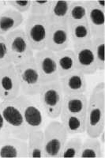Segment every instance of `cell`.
<instances>
[{"label": "cell", "instance_id": "6da1fadb", "mask_svg": "<svg viewBox=\"0 0 105 158\" xmlns=\"http://www.w3.org/2000/svg\"><path fill=\"white\" fill-rule=\"evenodd\" d=\"M105 128V85H96L88 98L86 129L88 137L99 138Z\"/></svg>", "mask_w": 105, "mask_h": 158}, {"label": "cell", "instance_id": "7a4b0ae2", "mask_svg": "<svg viewBox=\"0 0 105 158\" xmlns=\"http://www.w3.org/2000/svg\"><path fill=\"white\" fill-rule=\"evenodd\" d=\"M15 101L22 111L29 131L44 130L48 116L40 101L39 94L34 96L20 94Z\"/></svg>", "mask_w": 105, "mask_h": 158}, {"label": "cell", "instance_id": "3957f363", "mask_svg": "<svg viewBox=\"0 0 105 158\" xmlns=\"http://www.w3.org/2000/svg\"><path fill=\"white\" fill-rule=\"evenodd\" d=\"M0 113L3 117L4 121L10 132L11 137L27 140L29 131L27 128L22 111L15 100L1 101Z\"/></svg>", "mask_w": 105, "mask_h": 158}, {"label": "cell", "instance_id": "277c9868", "mask_svg": "<svg viewBox=\"0 0 105 158\" xmlns=\"http://www.w3.org/2000/svg\"><path fill=\"white\" fill-rule=\"evenodd\" d=\"M44 135L45 157H59L65 142L69 137L64 126L60 121L53 119L44 127Z\"/></svg>", "mask_w": 105, "mask_h": 158}, {"label": "cell", "instance_id": "5b68a950", "mask_svg": "<svg viewBox=\"0 0 105 158\" xmlns=\"http://www.w3.org/2000/svg\"><path fill=\"white\" fill-rule=\"evenodd\" d=\"M39 97L48 118L51 119L59 118L64 98L59 81H55L43 85Z\"/></svg>", "mask_w": 105, "mask_h": 158}, {"label": "cell", "instance_id": "8992f818", "mask_svg": "<svg viewBox=\"0 0 105 158\" xmlns=\"http://www.w3.org/2000/svg\"><path fill=\"white\" fill-rule=\"evenodd\" d=\"M19 78L21 94L28 96L38 95L42 87L40 76L34 57L15 65Z\"/></svg>", "mask_w": 105, "mask_h": 158}, {"label": "cell", "instance_id": "52a82bcc", "mask_svg": "<svg viewBox=\"0 0 105 158\" xmlns=\"http://www.w3.org/2000/svg\"><path fill=\"white\" fill-rule=\"evenodd\" d=\"M10 55L11 62L14 65L19 64L32 59L34 50L23 29H17L5 35Z\"/></svg>", "mask_w": 105, "mask_h": 158}, {"label": "cell", "instance_id": "ba28073f", "mask_svg": "<svg viewBox=\"0 0 105 158\" xmlns=\"http://www.w3.org/2000/svg\"><path fill=\"white\" fill-rule=\"evenodd\" d=\"M24 22L23 29L34 52L46 48L48 29L50 26L48 18L29 15Z\"/></svg>", "mask_w": 105, "mask_h": 158}, {"label": "cell", "instance_id": "9c48e42d", "mask_svg": "<svg viewBox=\"0 0 105 158\" xmlns=\"http://www.w3.org/2000/svg\"><path fill=\"white\" fill-rule=\"evenodd\" d=\"M33 57L40 76L42 85L59 81V76L55 52L45 48L35 52Z\"/></svg>", "mask_w": 105, "mask_h": 158}, {"label": "cell", "instance_id": "30bf717a", "mask_svg": "<svg viewBox=\"0 0 105 158\" xmlns=\"http://www.w3.org/2000/svg\"><path fill=\"white\" fill-rule=\"evenodd\" d=\"M21 94L19 78L13 63L0 67V100L13 101Z\"/></svg>", "mask_w": 105, "mask_h": 158}, {"label": "cell", "instance_id": "8fae6325", "mask_svg": "<svg viewBox=\"0 0 105 158\" xmlns=\"http://www.w3.org/2000/svg\"><path fill=\"white\" fill-rule=\"evenodd\" d=\"M85 4L92 39L105 36V2L101 0L85 1Z\"/></svg>", "mask_w": 105, "mask_h": 158}, {"label": "cell", "instance_id": "7c38bea8", "mask_svg": "<svg viewBox=\"0 0 105 158\" xmlns=\"http://www.w3.org/2000/svg\"><path fill=\"white\" fill-rule=\"evenodd\" d=\"M71 48L76 59V70L82 71L85 75L96 74L97 68L92 40L83 44L73 46Z\"/></svg>", "mask_w": 105, "mask_h": 158}, {"label": "cell", "instance_id": "4fadbf2b", "mask_svg": "<svg viewBox=\"0 0 105 158\" xmlns=\"http://www.w3.org/2000/svg\"><path fill=\"white\" fill-rule=\"evenodd\" d=\"M69 26L66 24H50L47 38L46 49L58 52L70 48Z\"/></svg>", "mask_w": 105, "mask_h": 158}, {"label": "cell", "instance_id": "5bb4252c", "mask_svg": "<svg viewBox=\"0 0 105 158\" xmlns=\"http://www.w3.org/2000/svg\"><path fill=\"white\" fill-rule=\"evenodd\" d=\"M59 81L64 95L85 94L87 88L86 75L78 70L59 77Z\"/></svg>", "mask_w": 105, "mask_h": 158}, {"label": "cell", "instance_id": "9a60e30c", "mask_svg": "<svg viewBox=\"0 0 105 158\" xmlns=\"http://www.w3.org/2000/svg\"><path fill=\"white\" fill-rule=\"evenodd\" d=\"M0 157L26 158L28 157L27 140L10 137L0 146Z\"/></svg>", "mask_w": 105, "mask_h": 158}, {"label": "cell", "instance_id": "2e32d148", "mask_svg": "<svg viewBox=\"0 0 105 158\" xmlns=\"http://www.w3.org/2000/svg\"><path fill=\"white\" fill-rule=\"evenodd\" d=\"M88 98L85 94L64 95L62 111L77 115H86Z\"/></svg>", "mask_w": 105, "mask_h": 158}, {"label": "cell", "instance_id": "e0dca14e", "mask_svg": "<svg viewBox=\"0 0 105 158\" xmlns=\"http://www.w3.org/2000/svg\"><path fill=\"white\" fill-rule=\"evenodd\" d=\"M25 22L23 15L12 8L0 13V36H5L18 29Z\"/></svg>", "mask_w": 105, "mask_h": 158}, {"label": "cell", "instance_id": "ac0fdd59", "mask_svg": "<svg viewBox=\"0 0 105 158\" xmlns=\"http://www.w3.org/2000/svg\"><path fill=\"white\" fill-rule=\"evenodd\" d=\"M59 118L69 135H79L86 132V115H71L61 111Z\"/></svg>", "mask_w": 105, "mask_h": 158}, {"label": "cell", "instance_id": "d6986e66", "mask_svg": "<svg viewBox=\"0 0 105 158\" xmlns=\"http://www.w3.org/2000/svg\"><path fill=\"white\" fill-rule=\"evenodd\" d=\"M55 55L59 77H63L76 70V59L71 48L55 52Z\"/></svg>", "mask_w": 105, "mask_h": 158}, {"label": "cell", "instance_id": "ffe728a7", "mask_svg": "<svg viewBox=\"0 0 105 158\" xmlns=\"http://www.w3.org/2000/svg\"><path fill=\"white\" fill-rule=\"evenodd\" d=\"M27 145H28V157H45L44 130L29 131L27 138Z\"/></svg>", "mask_w": 105, "mask_h": 158}, {"label": "cell", "instance_id": "44dd1931", "mask_svg": "<svg viewBox=\"0 0 105 158\" xmlns=\"http://www.w3.org/2000/svg\"><path fill=\"white\" fill-rule=\"evenodd\" d=\"M71 1L67 0H53L48 13V22L50 24L67 23V17Z\"/></svg>", "mask_w": 105, "mask_h": 158}, {"label": "cell", "instance_id": "7402d4cb", "mask_svg": "<svg viewBox=\"0 0 105 158\" xmlns=\"http://www.w3.org/2000/svg\"><path fill=\"white\" fill-rule=\"evenodd\" d=\"M68 26L72 47L83 44L92 40L87 20Z\"/></svg>", "mask_w": 105, "mask_h": 158}, {"label": "cell", "instance_id": "603a6c76", "mask_svg": "<svg viewBox=\"0 0 105 158\" xmlns=\"http://www.w3.org/2000/svg\"><path fill=\"white\" fill-rule=\"evenodd\" d=\"M102 155H103V150L99 138L88 137L82 142L78 157L100 158Z\"/></svg>", "mask_w": 105, "mask_h": 158}, {"label": "cell", "instance_id": "cb8c5ba5", "mask_svg": "<svg viewBox=\"0 0 105 158\" xmlns=\"http://www.w3.org/2000/svg\"><path fill=\"white\" fill-rule=\"evenodd\" d=\"M87 20V10L85 1H71L67 17V25L84 22Z\"/></svg>", "mask_w": 105, "mask_h": 158}, {"label": "cell", "instance_id": "d4e9b609", "mask_svg": "<svg viewBox=\"0 0 105 158\" xmlns=\"http://www.w3.org/2000/svg\"><path fill=\"white\" fill-rule=\"evenodd\" d=\"M83 139L79 136L70 137L66 139L62 148V153L59 157L62 158H76L78 157Z\"/></svg>", "mask_w": 105, "mask_h": 158}, {"label": "cell", "instance_id": "484cf974", "mask_svg": "<svg viewBox=\"0 0 105 158\" xmlns=\"http://www.w3.org/2000/svg\"><path fill=\"white\" fill-rule=\"evenodd\" d=\"M92 43L97 71H103L105 69V36L93 38Z\"/></svg>", "mask_w": 105, "mask_h": 158}, {"label": "cell", "instance_id": "4316f807", "mask_svg": "<svg viewBox=\"0 0 105 158\" xmlns=\"http://www.w3.org/2000/svg\"><path fill=\"white\" fill-rule=\"evenodd\" d=\"M53 0H32L31 2L29 15L47 17L52 6Z\"/></svg>", "mask_w": 105, "mask_h": 158}, {"label": "cell", "instance_id": "83f0119b", "mask_svg": "<svg viewBox=\"0 0 105 158\" xmlns=\"http://www.w3.org/2000/svg\"><path fill=\"white\" fill-rule=\"evenodd\" d=\"M12 63L5 36H0V67Z\"/></svg>", "mask_w": 105, "mask_h": 158}, {"label": "cell", "instance_id": "f1b7e54d", "mask_svg": "<svg viewBox=\"0 0 105 158\" xmlns=\"http://www.w3.org/2000/svg\"><path fill=\"white\" fill-rule=\"evenodd\" d=\"M31 2H32V1H30V0H24V1H21V0H10V1H6V3L9 6H10L12 9L21 13V14L29 11L31 6Z\"/></svg>", "mask_w": 105, "mask_h": 158}, {"label": "cell", "instance_id": "f546056e", "mask_svg": "<svg viewBox=\"0 0 105 158\" xmlns=\"http://www.w3.org/2000/svg\"><path fill=\"white\" fill-rule=\"evenodd\" d=\"M11 137L10 132L6 124L2 114L0 113V146Z\"/></svg>", "mask_w": 105, "mask_h": 158}, {"label": "cell", "instance_id": "4dcf8cb0", "mask_svg": "<svg viewBox=\"0 0 105 158\" xmlns=\"http://www.w3.org/2000/svg\"><path fill=\"white\" fill-rule=\"evenodd\" d=\"M100 138L99 140H100V143L102 144V145H104V142H105V130H103V131L101 132V134L100 135V136H99V138Z\"/></svg>", "mask_w": 105, "mask_h": 158}]
</instances>
